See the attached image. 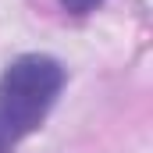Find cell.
Wrapping results in <instances>:
<instances>
[{
  "mask_svg": "<svg viewBox=\"0 0 153 153\" xmlns=\"http://www.w3.org/2000/svg\"><path fill=\"white\" fill-rule=\"evenodd\" d=\"M68 71L50 53H22L0 75V153H14L53 111Z\"/></svg>",
  "mask_w": 153,
  "mask_h": 153,
  "instance_id": "1",
  "label": "cell"
},
{
  "mask_svg": "<svg viewBox=\"0 0 153 153\" xmlns=\"http://www.w3.org/2000/svg\"><path fill=\"white\" fill-rule=\"evenodd\" d=\"M57 4H61L68 14H93L103 0H57Z\"/></svg>",
  "mask_w": 153,
  "mask_h": 153,
  "instance_id": "2",
  "label": "cell"
}]
</instances>
